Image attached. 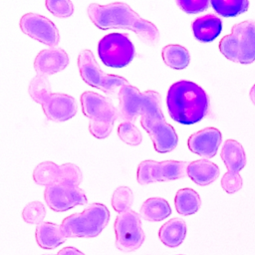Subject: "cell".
<instances>
[{
	"instance_id": "obj_1",
	"label": "cell",
	"mask_w": 255,
	"mask_h": 255,
	"mask_svg": "<svg viewBox=\"0 0 255 255\" xmlns=\"http://www.w3.org/2000/svg\"><path fill=\"white\" fill-rule=\"evenodd\" d=\"M119 118L123 122L133 123L140 117V125L152 140L157 152L172 151L178 142L175 129L167 124L161 112L160 95L154 91L140 93L136 87L127 85L118 96Z\"/></svg>"
},
{
	"instance_id": "obj_2",
	"label": "cell",
	"mask_w": 255,
	"mask_h": 255,
	"mask_svg": "<svg viewBox=\"0 0 255 255\" xmlns=\"http://www.w3.org/2000/svg\"><path fill=\"white\" fill-rule=\"evenodd\" d=\"M88 16L101 30L128 29L134 32L142 42L151 46L159 40L157 27L141 18L126 3L114 2L107 5L92 3L88 7Z\"/></svg>"
},
{
	"instance_id": "obj_3",
	"label": "cell",
	"mask_w": 255,
	"mask_h": 255,
	"mask_svg": "<svg viewBox=\"0 0 255 255\" xmlns=\"http://www.w3.org/2000/svg\"><path fill=\"white\" fill-rule=\"evenodd\" d=\"M166 105L170 118L189 126L200 122L207 114L209 100L205 91L190 81H178L170 86Z\"/></svg>"
},
{
	"instance_id": "obj_4",
	"label": "cell",
	"mask_w": 255,
	"mask_h": 255,
	"mask_svg": "<svg viewBox=\"0 0 255 255\" xmlns=\"http://www.w3.org/2000/svg\"><path fill=\"white\" fill-rule=\"evenodd\" d=\"M83 114L89 118V130L93 136L102 139L110 135L119 112L113 102L102 95L86 91L81 96Z\"/></svg>"
},
{
	"instance_id": "obj_5",
	"label": "cell",
	"mask_w": 255,
	"mask_h": 255,
	"mask_svg": "<svg viewBox=\"0 0 255 255\" xmlns=\"http://www.w3.org/2000/svg\"><path fill=\"white\" fill-rule=\"evenodd\" d=\"M222 55L232 62L251 64L255 61V21L245 20L235 24L229 35L219 42Z\"/></svg>"
},
{
	"instance_id": "obj_6",
	"label": "cell",
	"mask_w": 255,
	"mask_h": 255,
	"mask_svg": "<svg viewBox=\"0 0 255 255\" xmlns=\"http://www.w3.org/2000/svg\"><path fill=\"white\" fill-rule=\"evenodd\" d=\"M110 220V211L102 203H92L82 212L64 218L61 227L67 237L88 238L98 236Z\"/></svg>"
},
{
	"instance_id": "obj_7",
	"label": "cell",
	"mask_w": 255,
	"mask_h": 255,
	"mask_svg": "<svg viewBox=\"0 0 255 255\" xmlns=\"http://www.w3.org/2000/svg\"><path fill=\"white\" fill-rule=\"evenodd\" d=\"M78 68L83 81L110 96H119L121 89L129 85L128 81L118 75L104 73L91 50L84 49L78 56Z\"/></svg>"
},
{
	"instance_id": "obj_8",
	"label": "cell",
	"mask_w": 255,
	"mask_h": 255,
	"mask_svg": "<svg viewBox=\"0 0 255 255\" xmlns=\"http://www.w3.org/2000/svg\"><path fill=\"white\" fill-rule=\"evenodd\" d=\"M134 47L128 37L121 33L104 36L98 44V54L107 67L123 68L128 66L134 57Z\"/></svg>"
},
{
	"instance_id": "obj_9",
	"label": "cell",
	"mask_w": 255,
	"mask_h": 255,
	"mask_svg": "<svg viewBox=\"0 0 255 255\" xmlns=\"http://www.w3.org/2000/svg\"><path fill=\"white\" fill-rule=\"evenodd\" d=\"M116 247L124 252L138 249L144 241V232L141 228L140 215L133 210L119 213L114 224Z\"/></svg>"
},
{
	"instance_id": "obj_10",
	"label": "cell",
	"mask_w": 255,
	"mask_h": 255,
	"mask_svg": "<svg viewBox=\"0 0 255 255\" xmlns=\"http://www.w3.org/2000/svg\"><path fill=\"white\" fill-rule=\"evenodd\" d=\"M189 162L178 160L154 161L143 160L137 167V181L144 185L158 181H169L182 178L187 175Z\"/></svg>"
},
{
	"instance_id": "obj_11",
	"label": "cell",
	"mask_w": 255,
	"mask_h": 255,
	"mask_svg": "<svg viewBox=\"0 0 255 255\" xmlns=\"http://www.w3.org/2000/svg\"><path fill=\"white\" fill-rule=\"evenodd\" d=\"M44 198L48 206L56 212H64L88 202L85 192L79 186L62 183L46 186Z\"/></svg>"
},
{
	"instance_id": "obj_12",
	"label": "cell",
	"mask_w": 255,
	"mask_h": 255,
	"mask_svg": "<svg viewBox=\"0 0 255 255\" xmlns=\"http://www.w3.org/2000/svg\"><path fill=\"white\" fill-rule=\"evenodd\" d=\"M20 28L22 32L29 37L52 47H57L60 35L55 24L48 18L35 14H24L20 19Z\"/></svg>"
},
{
	"instance_id": "obj_13",
	"label": "cell",
	"mask_w": 255,
	"mask_h": 255,
	"mask_svg": "<svg viewBox=\"0 0 255 255\" xmlns=\"http://www.w3.org/2000/svg\"><path fill=\"white\" fill-rule=\"evenodd\" d=\"M41 107L47 119L52 122H65L77 114L75 98L66 94H52Z\"/></svg>"
},
{
	"instance_id": "obj_14",
	"label": "cell",
	"mask_w": 255,
	"mask_h": 255,
	"mask_svg": "<svg viewBox=\"0 0 255 255\" xmlns=\"http://www.w3.org/2000/svg\"><path fill=\"white\" fill-rule=\"evenodd\" d=\"M221 139V132L217 128L209 127L191 134L187 145L192 152L205 158H211L216 154Z\"/></svg>"
},
{
	"instance_id": "obj_15",
	"label": "cell",
	"mask_w": 255,
	"mask_h": 255,
	"mask_svg": "<svg viewBox=\"0 0 255 255\" xmlns=\"http://www.w3.org/2000/svg\"><path fill=\"white\" fill-rule=\"evenodd\" d=\"M68 64V54L61 48L52 47L38 53L34 61V69L37 75L47 77L63 71Z\"/></svg>"
},
{
	"instance_id": "obj_16",
	"label": "cell",
	"mask_w": 255,
	"mask_h": 255,
	"mask_svg": "<svg viewBox=\"0 0 255 255\" xmlns=\"http://www.w3.org/2000/svg\"><path fill=\"white\" fill-rule=\"evenodd\" d=\"M35 238L43 249H54L63 244L68 238L61 225L52 222H42L37 225Z\"/></svg>"
},
{
	"instance_id": "obj_17",
	"label": "cell",
	"mask_w": 255,
	"mask_h": 255,
	"mask_svg": "<svg viewBox=\"0 0 255 255\" xmlns=\"http://www.w3.org/2000/svg\"><path fill=\"white\" fill-rule=\"evenodd\" d=\"M194 37L200 42H211L219 36L222 31V22L219 17L207 14L197 18L192 23Z\"/></svg>"
},
{
	"instance_id": "obj_18",
	"label": "cell",
	"mask_w": 255,
	"mask_h": 255,
	"mask_svg": "<svg viewBox=\"0 0 255 255\" xmlns=\"http://www.w3.org/2000/svg\"><path fill=\"white\" fill-rule=\"evenodd\" d=\"M219 167L208 159L191 161L187 167L188 177L198 185H208L219 176Z\"/></svg>"
},
{
	"instance_id": "obj_19",
	"label": "cell",
	"mask_w": 255,
	"mask_h": 255,
	"mask_svg": "<svg viewBox=\"0 0 255 255\" xmlns=\"http://www.w3.org/2000/svg\"><path fill=\"white\" fill-rule=\"evenodd\" d=\"M228 172L239 173L246 164V155L241 143L234 139H227L220 152Z\"/></svg>"
},
{
	"instance_id": "obj_20",
	"label": "cell",
	"mask_w": 255,
	"mask_h": 255,
	"mask_svg": "<svg viewBox=\"0 0 255 255\" xmlns=\"http://www.w3.org/2000/svg\"><path fill=\"white\" fill-rule=\"evenodd\" d=\"M186 235V224L181 218H172L164 223L158 231L160 241L167 247H178Z\"/></svg>"
},
{
	"instance_id": "obj_21",
	"label": "cell",
	"mask_w": 255,
	"mask_h": 255,
	"mask_svg": "<svg viewBox=\"0 0 255 255\" xmlns=\"http://www.w3.org/2000/svg\"><path fill=\"white\" fill-rule=\"evenodd\" d=\"M171 214V208L167 200L161 197L147 198L139 209L141 218L147 221L158 222Z\"/></svg>"
},
{
	"instance_id": "obj_22",
	"label": "cell",
	"mask_w": 255,
	"mask_h": 255,
	"mask_svg": "<svg viewBox=\"0 0 255 255\" xmlns=\"http://www.w3.org/2000/svg\"><path fill=\"white\" fill-rule=\"evenodd\" d=\"M33 179L37 184L45 186L62 183V166L56 164L53 161H43L35 167L33 171Z\"/></svg>"
},
{
	"instance_id": "obj_23",
	"label": "cell",
	"mask_w": 255,
	"mask_h": 255,
	"mask_svg": "<svg viewBox=\"0 0 255 255\" xmlns=\"http://www.w3.org/2000/svg\"><path fill=\"white\" fill-rule=\"evenodd\" d=\"M200 197L192 188H181L175 194L174 205L176 211L180 215L188 216L196 213L200 207Z\"/></svg>"
},
{
	"instance_id": "obj_24",
	"label": "cell",
	"mask_w": 255,
	"mask_h": 255,
	"mask_svg": "<svg viewBox=\"0 0 255 255\" xmlns=\"http://www.w3.org/2000/svg\"><path fill=\"white\" fill-rule=\"evenodd\" d=\"M161 56L164 64L175 70L185 69L190 62L189 52L183 46L177 44L164 46L161 51Z\"/></svg>"
},
{
	"instance_id": "obj_25",
	"label": "cell",
	"mask_w": 255,
	"mask_h": 255,
	"mask_svg": "<svg viewBox=\"0 0 255 255\" xmlns=\"http://www.w3.org/2000/svg\"><path fill=\"white\" fill-rule=\"evenodd\" d=\"M212 8L223 17H235L248 10L247 0H211Z\"/></svg>"
},
{
	"instance_id": "obj_26",
	"label": "cell",
	"mask_w": 255,
	"mask_h": 255,
	"mask_svg": "<svg viewBox=\"0 0 255 255\" xmlns=\"http://www.w3.org/2000/svg\"><path fill=\"white\" fill-rule=\"evenodd\" d=\"M28 92L33 101L37 104L42 105L47 98L52 95L51 86L46 76L36 75L29 84Z\"/></svg>"
},
{
	"instance_id": "obj_27",
	"label": "cell",
	"mask_w": 255,
	"mask_h": 255,
	"mask_svg": "<svg viewBox=\"0 0 255 255\" xmlns=\"http://www.w3.org/2000/svg\"><path fill=\"white\" fill-rule=\"evenodd\" d=\"M133 202V194L129 187L128 186H120L118 187L111 199L112 207L118 213H123L130 210V207Z\"/></svg>"
},
{
	"instance_id": "obj_28",
	"label": "cell",
	"mask_w": 255,
	"mask_h": 255,
	"mask_svg": "<svg viewBox=\"0 0 255 255\" xmlns=\"http://www.w3.org/2000/svg\"><path fill=\"white\" fill-rule=\"evenodd\" d=\"M119 137L127 144L137 145L141 142V133L139 129L130 122H122L118 127Z\"/></svg>"
},
{
	"instance_id": "obj_29",
	"label": "cell",
	"mask_w": 255,
	"mask_h": 255,
	"mask_svg": "<svg viewBox=\"0 0 255 255\" xmlns=\"http://www.w3.org/2000/svg\"><path fill=\"white\" fill-rule=\"evenodd\" d=\"M46 210L42 202L31 201L29 202L22 211V217L26 223L29 224H40L45 218Z\"/></svg>"
},
{
	"instance_id": "obj_30",
	"label": "cell",
	"mask_w": 255,
	"mask_h": 255,
	"mask_svg": "<svg viewBox=\"0 0 255 255\" xmlns=\"http://www.w3.org/2000/svg\"><path fill=\"white\" fill-rule=\"evenodd\" d=\"M45 5L54 16L59 18L70 17L74 12L73 3L69 0H47Z\"/></svg>"
},
{
	"instance_id": "obj_31",
	"label": "cell",
	"mask_w": 255,
	"mask_h": 255,
	"mask_svg": "<svg viewBox=\"0 0 255 255\" xmlns=\"http://www.w3.org/2000/svg\"><path fill=\"white\" fill-rule=\"evenodd\" d=\"M176 5L187 14H196L208 8V0H176Z\"/></svg>"
},
{
	"instance_id": "obj_32",
	"label": "cell",
	"mask_w": 255,
	"mask_h": 255,
	"mask_svg": "<svg viewBox=\"0 0 255 255\" xmlns=\"http://www.w3.org/2000/svg\"><path fill=\"white\" fill-rule=\"evenodd\" d=\"M243 180L239 173L226 172L221 178V186L227 193H234L242 188Z\"/></svg>"
},
{
	"instance_id": "obj_33",
	"label": "cell",
	"mask_w": 255,
	"mask_h": 255,
	"mask_svg": "<svg viewBox=\"0 0 255 255\" xmlns=\"http://www.w3.org/2000/svg\"><path fill=\"white\" fill-rule=\"evenodd\" d=\"M57 255H85L82 251H80L79 249L72 247V246H68V247H64L62 248Z\"/></svg>"
},
{
	"instance_id": "obj_34",
	"label": "cell",
	"mask_w": 255,
	"mask_h": 255,
	"mask_svg": "<svg viewBox=\"0 0 255 255\" xmlns=\"http://www.w3.org/2000/svg\"><path fill=\"white\" fill-rule=\"evenodd\" d=\"M249 96H250V99H251L252 103L255 105V85L251 88L250 93H249Z\"/></svg>"
},
{
	"instance_id": "obj_35",
	"label": "cell",
	"mask_w": 255,
	"mask_h": 255,
	"mask_svg": "<svg viewBox=\"0 0 255 255\" xmlns=\"http://www.w3.org/2000/svg\"><path fill=\"white\" fill-rule=\"evenodd\" d=\"M44 255H48V254H44Z\"/></svg>"
},
{
	"instance_id": "obj_36",
	"label": "cell",
	"mask_w": 255,
	"mask_h": 255,
	"mask_svg": "<svg viewBox=\"0 0 255 255\" xmlns=\"http://www.w3.org/2000/svg\"><path fill=\"white\" fill-rule=\"evenodd\" d=\"M179 255H181V254H179Z\"/></svg>"
}]
</instances>
